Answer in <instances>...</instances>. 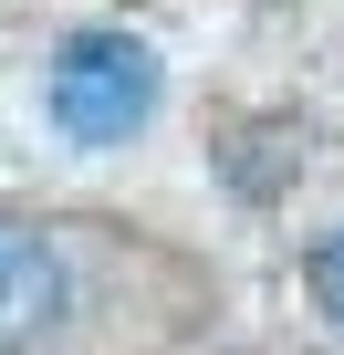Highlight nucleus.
<instances>
[{
    "label": "nucleus",
    "instance_id": "obj_2",
    "mask_svg": "<svg viewBox=\"0 0 344 355\" xmlns=\"http://www.w3.org/2000/svg\"><path fill=\"white\" fill-rule=\"evenodd\" d=\"M53 313H63V251L21 220H0V355L32 345Z\"/></svg>",
    "mask_w": 344,
    "mask_h": 355
},
{
    "label": "nucleus",
    "instance_id": "obj_1",
    "mask_svg": "<svg viewBox=\"0 0 344 355\" xmlns=\"http://www.w3.org/2000/svg\"><path fill=\"white\" fill-rule=\"evenodd\" d=\"M156 115V53L136 32H73L53 53V125L84 146H125Z\"/></svg>",
    "mask_w": 344,
    "mask_h": 355
},
{
    "label": "nucleus",
    "instance_id": "obj_3",
    "mask_svg": "<svg viewBox=\"0 0 344 355\" xmlns=\"http://www.w3.org/2000/svg\"><path fill=\"white\" fill-rule=\"evenodd\" d=\"M313 303L334 313V334H344V230H323L313 241Z\"/></svg>",
    "mask_w": 344,
    "mask_h": 355
}]
</instances>
